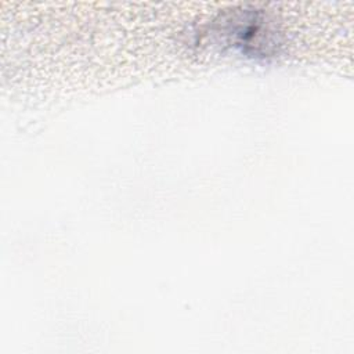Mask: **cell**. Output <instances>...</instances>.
Listing matches in <instances>:
<instances>
[{
    "instance_id": "6da1fadb",
    "label": "cell",
    "mask_w": 354,
    "mask_h": 354,
    "mask_svg": "<svg viewBox=\"0 0 354 354\" xmlns=\"http://www.w3.org/2000/svg\"><path fill=\"white\" fill-rule=\"evenodd\" d=\"M225 24V35L231 39L234 46L241 47L245 53L252 50L256 55H267L271 53L272 47L278 46L272 41L275 32L260 11L245 10L234 12Z\"/></svg>"
}]
</instances>
